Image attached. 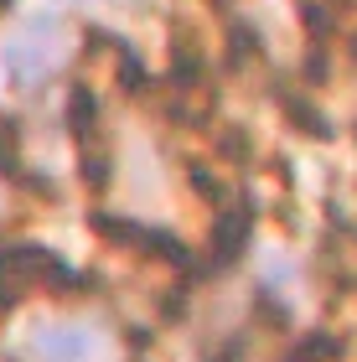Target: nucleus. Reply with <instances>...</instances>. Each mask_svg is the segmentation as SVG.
<instances>
[{"mask_svg": "<svg viewBox=\"0 0 357 362\" xmlns=\"http://www.w3.org/2000/svg\"><path fill=\"white\" fill-rule=\"evenodd\" d=\"M57 47H62V21L57 16H31V21L6 42L11 83H21V88L42 83V78L52 73V62H57Z\"/></svg>", "mask_w": 357, "mask_h": 362, "instance_id": "nucleus-1", "label": "nucleus"}, {"mask_svg": "<svg viewBox=\"0 0 357 362\" xmlns=\"http://www.w3.org/2000/svg\"><path fill=\"white\" fill-rule=\"evenodd\" d=\"M249 238H254V202L249 197H238V202L228 212H218V223H213V243H207V269L213 274H228L243 249H249Z\"/></svg>", "mask_w": 357, "mask_h": 362, "instance_id": "nucleus-2", "label": "nucleus"}, {"mask_svg": "<svg viewBox=\"0 0 357 362\" xmlns=\"http://www.w3.org/2000/svg\"><path fill=\"white\" fill-rule=\"evenodd\" d=\"M31 347H37L42 362H88L93 357V337L83 326H42Z\"/></svg>", "mask_w": 357, "mask_h": 362, "instance_id": "nucleus-3", "label": "nucleus"}, {"mask_svg": "<svg viewBox=\"0 0 357 362\" xmlns=\"http://www.w3.org/2000/svg\"><path fill=\"white\" fill-rule=\"evenodd\" d=\"M0 181L26 187V192H37V197H52V187H47V181H31V176H26V160H21V124L6 119V114H0Z\"/></svg>", "mask_w": 357, "mask_h": 362, "instance_id": "nucleus-4", "label": "nucleus"}, {"mask_svg": "<svg viewBox=\"0 0 357 362\" xmlns=\"http://www.w3.org/2000/svg\"><path fill=\"white\" fill-rule=\"evenodd\" d=\"M347 352V341L342 337H332V332H311V337H300L295 347H290L285 362H336Z\"/></svg>", "mask_w": 357, "mask_h": 362, "instance_id": "nucleus-5", "label": "nucleus"}, {"mask_svg": "<svg viewBox=\"0 0 357 362\" xmlns=\"http://www.w3.org/2000/svg\"><path fill=\"white\" fill-rule=\"evenodd\" d=\"M285 114H290V119H300L311 140H327V135H332V124L321 119V114H316L311 104H305V98H285Z\"/></svg>", "mask_w": 357, "mask_h": 362, "instance_id": "nucleus-6", "label": "nucleus"}, {"mask_svg": "<svg viewBox=\"0 0 357 362\" xmlns=\"http://www.w3.org/2000/svg\"><path fill=\"white\" fill-rule=\"evenodd\" d=\"M202 362H243V337H233L228 347H218V352H207Z\"/></svg>", "mask_w": 357, "mask_h": 362, "instance_id": "nucleus-7", "label": "nucleus"}]
</instances>
